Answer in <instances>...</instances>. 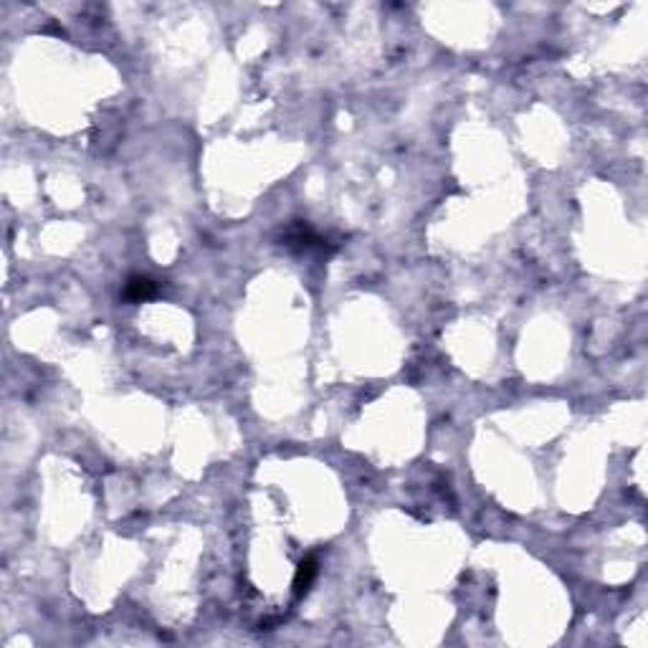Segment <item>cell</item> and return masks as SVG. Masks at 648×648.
I'll use <instances>...</instances> for the list:
<instances>
[{
  "instance_id": "obj_2",
  "label": "cell",
  "mask_w": 648,
  "mask_h": 648,
  "mask_svg": "<svg viewBox=\"0 0 648 648\" xmlns=\"http://www.w3.org/2000/svg\"><path fill=\"white\" fill-rule=\"evenodd\" d=\"M314 577H317V560L314 558L304 560V562L299 565L297 580H294V590H297V595L307 593V590H310V585L314 582Z\"/></svg>"
},
{
  "instance_id": "obj_1",
  "label": "cell",
  "mask_w": 648,
  "mask_h": 648,
  "mask_svg": "<svg viewBox=\"0 0 648 648\" xmlns=\"http://www.w3.org/2000/svg\"><path fill=\"white\" fill-rule=\"evenodd\" d=\"M155 294H158V284L147 276H132L124 284V299H129V302H142V299H150Z\"/></svg>"
}]
</instances>
